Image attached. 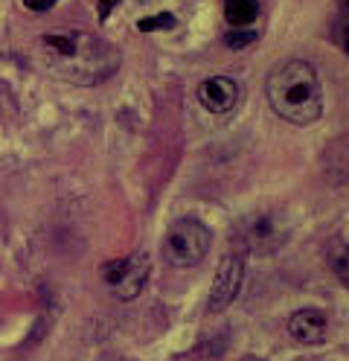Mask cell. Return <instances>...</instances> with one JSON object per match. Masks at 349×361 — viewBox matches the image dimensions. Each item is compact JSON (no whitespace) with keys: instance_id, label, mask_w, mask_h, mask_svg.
Listing matches in <instances>:
<instances>
[{"instance_id":"15","label":"cell","mask_w":349,"mask_h":361,"mask_svg":"<svg viewBox=\"0 0 349 361\" xmlns=\"http://www.w3.org/2000/svg\"><path fill=\"white\" fill-rule=\"evenodd\" d=\"M242 361H259V358H242Z\"/></svg>"},{"instance_id":"5","label":"cell","mask_w":349,"mask_h":361,"mask_svg":"<svg viewBox=\"0 0 349 361\" xmlns=\"http://www.w3.org/2000/svg\"><path fill=\"white\" fill-rule=\"evenodd\" d=\"M102 274V283L108 286V291L116 298V300H137L140 291L146 288L149 283V274H152V257L146 251H134L128 257H120V259H111L99 268Z\"/></svg>"},{"instance_id":"10","label":"cell","mask_w":349,"mask_h":361,"mask_svg":"<svg viewBox=\"0 0 349 361\" xmlns=\"http://www.w3.org/2000/svg\"><path fill=\"white\" fill-rule=\"evenodd\" d=\"M253 41H256V32L253 30H227V35H224V44H227L230 50L250 47Z\"/></svg>"},{"instance_id":"1","label":"cell","mask_w":349,"mask_h":361,"mask_svg":"<svg viewBox=\"0 0 349 361\" xmlns=\"http://www.w3.org/2000/svg\"><path fill=\"white\" fill-rule=\"evenodd\" d=\"M38 59L50 73L76 85H99L120 67V50L85 30L44 32L38 38Z\"/></svg>"},{"instance_id":"9","label":"cell","mask_w":349,"mask_h":361,"mask_svg":"<svg viewBox=\"0 0 349 361\" xmlns=\"http://www.w3.org/2000/svg\"><path fill=\"white\" fill-rule=\"evenodd\" d=\"M172 27H178V15L175 12H157V15H149V18L137 20L140 32H157V30H172Z\"/></svg>"},{"instance_id":"2","label":"cell","mask_w":349,"mask_h":361,"mask_svg":"<svg viewBox=\"0 0 349 361\" xmlns=\"http://www.w3.org/2000/svg\"><path fill=\"white\" fill-rule=\"evenodd\" d=\"M268 102L279 120L291 126H314L323 117V85L314 64L288 59L268 76Z\"/></svg>"},{"instance_id":"12","label":"cell","mask_w":349,"mask_h":361,"mask_svg":"<svg viewBox=\"0 0 349 361\" xmlns=\"http://www.w3.org/2000/svg\"><path fill=\"white\" fill-rule=\"evenodd\" d=\"M27 4V9H32V12H47V9H53L59 0H23Z\"/></svg>"},{"instance_id":"14","label":"cell","mask_w":349,"mask_h":361,"mask_svg":"<svg viewBox=\"0 0 349 361\" xmlns=\"http://www.w3.org/2000/svg\"><path fill=\"white\" fill-rule=\"evenodd\" d=\"M341 9H343V44L349 50V0H341Z\"/></svg>"},{"instance_id":"6","label":"cell","mask_w":349,"mask_h":361,"mask_svg":"<svg viewBox=\"0 0 349 361\" xmlns=\"http://www.w3.org/2000/svg\"><path fill=\"white\" fill-rule=\"evenodd\" d=\"M198 102L209 114H227L239 102V85L230 76H209L198 85Z\"/></svg>"},{"instance_id":"11","label":"cell","mask_w":349,"mask_h":361,"mask_svg":"<svg viewBox=\"0 0 349 361\" xmlns=\"http://www.w3.org/2000/svg\"><path fill=\"white\" fill-rule=\"evenodd\" d=\"M329 262H332V268H335V274H338V277H341V280L349 286V254L343 251L341 245H338L335 251L329 254Z\"/></svg>"},{"instance_id":"8","label":"cell","mask_w":349,"mask_h":361,"mask_svg":"<svg viewBox=\"0 0 349 361\" xmlns=\"http://www.w3.org/2000/svg\"><path fill=\"white\" fill-rule=\"evenodd\" d=\"M230 30H247L259 18V0H221Z\"/></svg>"},{"instance_id":"4","label":"cell","mask_w":349,"mask_h":361,"mask_svg":"<svg viewBox=\"0 0 349 361\" xmlns=\"http://www.w3.org/2000/svg\"><path fill=\"white\" fill-rule=\"evenodd\" d=\"M245 271H247V242L233 239L221 257V262H219V268H216L213 286H209V300H207L209 314H221L224 309L233 306V300H236L239 291H242Z\"/></svg>"},{"instance_id":"13","label":"cell","mask_w":349,"mask_h":361,"mask_svg":"<svg viewBox=\"0 0 349 361\" xmlns=\"http://www.w3.org/2000/svg\"><path fill=\"white\" fill-rule=\"evenodd\" d=\"M116 4H120V0H97V12H99V18H102V20L111 18V12H114Z\"/></svg>"},{"instance_id":"3","label":"cell","mask_w":349,"mask_h":361,"mask_svg":"<svg viewBox=\"0 0 349 361\" xmlns=\"http://www.w3.org/2000/svg\"><path fill=\"white\" fill-rule=\"evenodd\" d=\"M213 247V233L198 219H178L163 236V259L172 268H195Z\"/></svg>"},{"instance_id":"7","label":"cell","mask_w":349,"mask_h":361,"mask_svg":"<svg viewBox=\"0 0 349 361\" xmlns=\"http://www.w3.org/2000/svg\"><path fill=\"white\" fill-rule=\"evenodd\" d=\"M326 329H329V321H326L323 309H297L288 318V335L297 344H306V347L323 344Z\"/></svg>"}]
</instances>
